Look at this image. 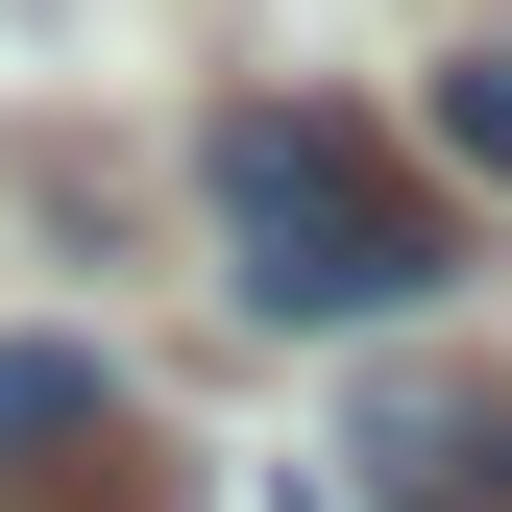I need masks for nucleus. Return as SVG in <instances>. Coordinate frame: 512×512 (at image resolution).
Segmentation results:
<instances>
[{
  "label": "nucleus",
  "instance_id": "nucleus-1",
  "mask_svg": "<svg viewBox=\"0 0 512 512\" xmlns=\"http://www.w3.org/2000/svg\"><path fill=\"white\" fill-rule=\"evenodd\" d=\"M196 220H220V293L293 317V342H366V317H415L439 269H464L439 196L366 147L342 98H220V122H196Z\"/></svg>",
  "mask_w": 512,
  "mask_h": 512
},
{
  "label": "nucleus",
  "instance_id": "nucleus-2",
  "mask_svg": "<svg viewBox=\"0 0 512 512\" xmlns=\"http://www.w3.org/2000/svg\"><path fill=\"white\" fill-rule=\"evenodd\" d=\"M98 439H122L98 342H0V488H25V464H98Z\"/></svg>",
  "mask_w": 512,
  "mask_h": 512
},
{
  "label": "nucleus",
  "instance_id": "nucleus-3",
  "mask_svg": "<svg viewBox=\"0 0 512 512\" xmlns=\"http://www.w3.org/2000/svg\"><path fill=\"white\" fill-rule=\"evenodd\" d=\"M391 464H415V512H512V439L488 415H391Z\"/></svg>",
  "mask_w": 512,
  "mask_h": 512
},
{
  "label": "nucleus",
  "instance_id": "nucleus-4",
  "mask_svg": "<svg viewBox=\"0 0 512 512\" xmlns=\"http://www.w3.org/2000/svg\"><path fill=\"white\" fill-rule=\"evenodd\" d=\"M439 147H464L488 196H512V74H488V49H464V74H439Z\"/></svg>",
  "mask_w": 512,
  "mask_h": 512
},
{
  "label": "nucleus",
  "instance_id": "nucleus-5",
  "mask_svg": "<svg viewBox=\"0 0 512 512\" xmlns=\"http://www.w3.org/2000/svg\"><path fill=\"white\" fill-rule=\"evenodd\" d=\"M49 512H171V488H49Z\"/></svg>",
  "mask_w": 512,
  "mask_h": 512
},
{
  "label": "nucleus",
  "instance_id": "nucleus-6",
  "mask_svg": "<svg viewBox=\"0 0 512 512\" xmlns=\"http://www.w3.org/2000/svg\"><path fill=\"white\" fill-rule=\"evenodd\" d=\"M293 512H317V488H293Z\"/></svg>",
  "mask_w": 512,
  "mask_h": 512
}]
</instances>
